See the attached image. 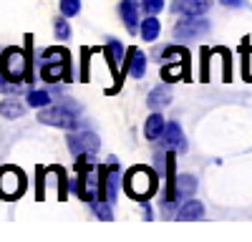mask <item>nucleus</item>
I'll use <instances>...</instances> for the list:
<instances>
[{
    "mask_svg": "<svg viewBox=\"0 0 252 242\" xmlns=\"http://www.w3.org/2000/svg\"><path fill=\"white\" fill-rule=\"evenodd\" d=\"M0 73L3 81L10 84H20V81H35V71H33V35H26V48H5L0 53Z\"/></svg>",
    "mask_w": 252,
    "mask_h": 242,
    "instance_id": "1",
    "label": "nucleus"
},
{
    "mask_svg": "<svg viewBox=\"0 0 252 242\" xmlns=\"http://www.w3.org/2000/svg\"><path fill=\"white\" fill-rule=\"evenodd\" d=\"M40 68V78L48 84H58V81H73V71H71V53L66 48H46L40 53L38 60Z\"/></svg>",
    "mask_w": 252,
    "mask_h": 242,
    "instance_id": "2",
    "label": "nucleus"
},
{
    "mask_svg": "<svg viewBox=\"0 0 252 242\" xmlns=\"http://www.w3.org/2000/svg\"><path fill=\"white\" fill-rule=\"evenodd\" d=\"M159 187V174L152 169V167H144V164H136L131 167L129 172L124 174V189L131 199H139V202H146L149 197H154Z\"/></svg>",
    "mask_w": 252,
    "mask_h": 242,
    "instance_id": "3",
    "label": "nucleus"
},
{
    "mask_svg": "<svg viewBox=\"0 0 252 242\" xmlns=\"http://www.w3.org/2000/svg\"><path fill=\"white\" fill-rule=\"evenodd\" d=\"M161 78L166 84H177V81L189 78V53L187 48L169 46L161 53Z\"/></svg>",
    "mask_w": 252,
    "mask_h": 242,
    "instance_id": "4",
    "label": "nucleus"
},
{
    "mask_svg": "<svg viewBox=\"0 0 252 242\" xmlns=\"http://www.w3.org/2000/svg\"><path fill=\"white\" fill-rule=\"evenodd\" d=\"M76 111H78V106H73V104H58V106H46V109H40V114H38V121L40 124H48V126H58V129H68V131H73V129H78V119H76Z\"/></svg>",
    "mask_w": 252,
    "mask_h": 242,
    "instance_id": "5",
    "label": "nucleus"
},
{
    "mask_svg": "<svg viewBox=\"0 0 252 242\" xmlns=\"http://www.w3.org/2000/svg\"><path fill=\"white\" fill-rule=\"evenodd\" d=\"M26 187H28V179H26L23 169H18L13 164L0 167V199L13 202L26 192Z\"/></svg>",
    "mask_w": 252,
    "mask_h": 242,
    "instance_id": "6",
    "label": "nucleus"
},
{
    "mask_svg": "<svg viewBox=\"0 0 252 242\" xmlns=\"http://www.w3.org/2000/svg\"><path fill=\"white\" fill-rule=\"evenodd\" d=\"M209 30H212V26H209V20L202 18V15H184L179 23L174 26V35H177V38H184V40H189V38H202V35H207Z\"/></svg>",
    "mask_w": 252,
    "mask_h": 242,
    "instance_id": "7",
    "label": "nucleus"
},
{
    "mask_svg": "<svg viewBox=\"0 0 252 242\" xmlns=\"http://www.w3.org/2000/svg\"><path fill=\"white\" fill-rule=\"evenodd\" d=\"M101 147V141L96 134L91 131H71L68 134V149L73 156H81V154H96Z\"/></svg>",
    "mask_w": 252,
    "mask_h": 242,
    "instance_id": "8",
    "label": "nucleus"
},
{
    "mask_svg": "<svg viewBox=\"0 0 252 242\" xmlns=\"http://www.w3.org/2000/svg\"><path fill=\"white\" fill-rule=\"evenodd\" d=\"M161 147L166 149V151H187V139H184V131H182V126L177 124V121H169L166 124V129H164V134H161Z\"/></svg>",
    "mask_w": 252,
    "mask_h": 242,
    "instance_id": "9",
    "label": "nucleus"
},
{
    "mask_svg": "<svg viewBox=\"0 0 252 242\" xmlns=\"http://www.w3.org/2000/svg\"><path fill=\"white\" fill-rule=\"evenodd\" d=\"M124 71L129 73V76H131L134 81L144 78V73H146V56H144V51H141V48H136V46L126 48V60H124Z\"/></svg>",
    "mask_w": 252,
    "mask_h": 242,
    "instance_id": "10",
    "label": "nucleus"
},
{
    "mask_svg": "<svg viewBox=\"0 0 252 242\" xmlns=\"http://www.w3.org/2000/svg\"><path fill=\"white\" fill-rule=\"evenodd\" d=\"M212 8V0H174L172 10L174 15H204Z\"/></svg>",
    "mask_w": 252,
    "mask_h": 242,
    "instance_id": "11",
    "label": "nucleus"
},
{
    "mask_svg": "<svg viewBox=\"0 0 252 242\" xmlns=\"http://www.w3.org/2000/svg\"><path fill=\"white\" fill-rule=\"evenodd\" d=\"M119 15L124 20L126 30L136 33V28H139V5H136V0H121L119 3Z\"/></svg>",
    "mask_w": 252,
    "mask_h": 242,
    "instance_id": "12",
    "label": "nucleus"
},
{
    "mask_svg": "<svg viewBox=\"0 0 252 242\" xmlns=\"http://www.w3.org/2000/svg\"><path fill=\"white\" fill-rule=\"evenodd\" d=\"M164 129H166V119L161 116V111H152L149 119H146V124H144V134H146V139H149V141L161 139Z\"/></svg>",
    "mask_w": 252,
    "mask_h": 242,
    "instance_id": "13",
    "label": "nucleus"
},
{
    "mask_svg": "<svg viewBox=\"0 0 252 242\" xmlns=\"http://www.w3.org/2000/svg\"><path fill=\"white\" fill-rule=\"evenodd\" d=\"M146 104H149L152 111L166 109V106L172 104V91H169V86H157V89H152V91H149V98H146Z\"/></svg>",
    "mask_w": 252,
    "mask_h": 242,
    "instance_id": "14",
    "label": "nucleus"
},
{
    "mask_svg": "<svg viewBox=\"0 0 252 242\" xmlns=\"http://www.w3.org/2000/svg\"><path fill=\"white\" fill-rule=\"evenodd\" d=\"M177 217L184 219V222H189V219H202V217H204V205H202L199 199H187L184 205L177 210Z\"/></svg>",
    "mask_w": 252,
    "mask_h": 242,
    "instance_id": "15",
    "label": "nucleus"
},
{
    "mask_svg": "<svg viewBox=\"0 0 252 242\" xmlns=\"http://www.w3.org/2000/svg\"><path fill=\"white\" fill-rule=\"evenodd\" d=\"M139 30H141V38L146 40V43H154V40L159 38V33H161V23H159V18H157V15L144 18V20H141V26H139Z\"/></svg>",
    "mask_w": 252,
    "mask_h": 242,
    "instance_id": "16",
    "label": "nucleus"
},
{
    "mask_svg": "<svg viewBox=\"0 0 252 242\" xmlns=\"http://www.w3.org/2000/svg\"><path fill=\"white\" fill-rule=\"evenodd\" d=\"M197 194V177L192 174H179L177 177V199H187Z\"/></svg>",
    "mask_w": 252,
    "mask_h": 242,
    "instance_id": "17",
    "label": "nucleus"
},
{
    "mask_svg": "<svg viewBox=\"0 0 252 242\" xmlns=\"http://www.w3.org/2000/svg\"><path fill=\"white\" fill-rule=\"evenodd\" d=\"M0 114L5 119H20L26 114V104H20L18 98H5L3 104H0Z\"/></svg>",
    "mask_w": 252,
    "mask_h": 242,
    "instance_id": "18",
    "label": "nucleus"
},
{
    "mask_svg": "<svg viewBox=\"0 0 252 242\" xmlns=\"http://www.w3.org/2000/svg\"><path fill=\"white\" fill-rule=\"evenodd\" d=\"M51 93L48 91H43V89H31L28 91V106H33V109H46L48 104H51Z\"/></svg>",
    "mask_w": 252,
    "mask_h": 242,
    "instance_id": "19",
    "label": "nucleus"
},
{
    "mask_svg": "<svg viewBox=\"0 0 252 242\" xmlns=\"http://www.w3.org/2000/svg\"><path fill=\"white\" fill-rule=\"evenodd\" d=\"M91 210H94V214H96L98 219H103V222H111V219H114L111 202H106V199H96V202H91Z\"/></svg>",
    "mask_w": 252,
    "mask_h": 242,
    "instance_id": "20",
    "label": "nucleus"
},
{
    "mask_svg": "<svg viewBox=\"0 0 252 242\" xmlns=\"http://www.w3.org/2000/svg\"><path fill=\"white\" fill-rule=\"evenodd\" d=\"M53 30H56V38H61V40L71 38V26H68L66 15H58V18H53Z\"/></svg>",
    "mask_w": 252,
    "mask_h": 242,
    "instance_id": "21",
    "label": "nucleus"
},
{
    "mask_svg": "<svg viewBox=\"0 0 252 242\" xmlns=\"http://www.w3.org/2000/svg\"><path fill=\"white\" fill-rule=\"evenodd\" d=\"M61 13L66 18H76L81 13V0H61Z\"/></svg>",
    "mask_w": 252,
    "mask_h": 242,
    "instance_id": "22",
    "label": "nucleus"
},
{
    "mask_svg": "<svg viewBox=\"0 0 252 242\" xmlns=\"http://www.w3.org/2000/svg\"><path fill=\"white\" fill-rule=\"evenodd\" d=\"M166 5V0H141V8L146 10V15H159Z\"/></svg>",
    "mask_w": 252,
    "mask_h": 242,
    "instance_id": "23",
    "label": "nucleus"
},
{
    "mask_svg": "<svg viewBox=\"0 0 252 242\" xmlns=\"http://www.w3.org/2000/svg\"><path fill=\"white\" fill-rule=\"evenodd\" d=\"M94 53V48H81L83 56V68H81V81H89V56Z\"/></svg>",
    "mask_w": 252,
    "mask_h": 242,
    "instance_id": "24",
    "label": "nucleus"
},
{
    "mask_svg": "<svg viewBox=\"0 0 252 242\" xmlns=\"http://www.w3.org/2000/svg\"><path fill=\"white\" fill-rule=\"evenodd\" d=\"M141 207H144V217H146V219H152V217H154V212H152V205H149V199H146V202H141Z\"/></svg>",
    "mask_w": 252,
    "mask_h": 242,
    "instance_id": "25",
    "label": "nucleus"
},
{
    "mask_svg": "<svg viewBox=\"0 0 252 242\" xmlns=\"http://www.w3.org/2000/svg\"><path fill=\"white\" fill-rule=\"evenodd\" d=\"M220 3L229 5V8H235V5H242V0H220Z\"/></svg>",
    "mask_w": 252,
    "mask_h": 242,
    "instance_id": "26",
    "label": "nucleus"
},
{
    "mask_svg": "<svg viewBox=\"0 0 252 242\" xmlns=\"http://www.w3.org/2000/svg\"><path fill=\"white\" fill-rule=\"evenodd\" d=\"M0 81H3V73H0Z\"/></svg>",
    "mask_w": 252,
    "mask_h": 242,
    "instance_id": "27",
    "label": "nucleus"
}]
</instances>
